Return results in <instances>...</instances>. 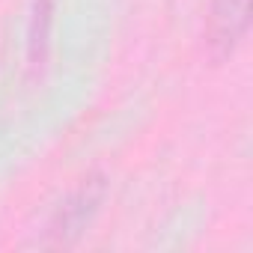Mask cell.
<instances>
[{"mask_svg":"<svg viewBox=\"0 0 253 253\" xmlns=\"http://www.w3.org/2000/svg\"><path fill=\"white\" fill-rule=\"evenodd\" d=\"M250 27V0H211L206 18V45L211 57H229Z\"/></svg>","mask_w":253,"mask_h":253,"instance_id":"cell-1","label":"cell"},{"mask_svg":"<svg viewBox=\"0 0 253 253\" xmlns=\"http://www.w3.org/2000/svg\"><path fill=\"white\" fill-rule=\"evenodd\" d=\"M101 200H104V179H101V176H86V179L60 203V209H57V214H54V220H51V235H54V241L63 244V241L75 238V235L84 229V223L98 211Z\"/></svg>","mask_w":253,"mask_h":253,"instance_id":"cell-2","label":"cell"},{"mask_svg":"<svg viewBox=\"0 0 253 253\" xmlns=\"http://www.w3.org/2000/svg\"><path fill=\"white\" fill-rule=\"evenodd\" d=\"M51 21H54V0H36L33 21H30V60H33V63H36V60L45 54V48H48Z\"/></svg>","mask_w":253,"mask_h":253,"instance_id":"cell-3","label":"cell"}]
</instances>
